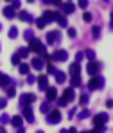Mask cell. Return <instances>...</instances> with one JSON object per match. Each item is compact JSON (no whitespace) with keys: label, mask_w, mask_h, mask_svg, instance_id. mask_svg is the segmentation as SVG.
<instances>
[{"label":"cell","mask_w":113,"mask_h":133,"mask_svg":"<svg viewBox=\"0 0 113 133\" xmlns=\"http://www.w3.org/2000/svg\"><path fill=\"white\" fill-rule=\"evenodd\" d=\"M9 83H11V79H9L5 74H2V72H0V87H2V88H7V87H9Z\"/></svg>","instance_id":"ffe728a7"},{"label":"cell","mask_w":113,"mask_h":133,"mask_svg":"<svg viewBox=\"0 0 113 133\" xmlns=\"http://www.w3.org/2000/svg\"><path fill=\"white\" fill-rule=\"evenodd\" d=\"M9 121H11V117H9L7 113H2V115H0V124H7Z\"/></svg>","instance_id":"4dcf8cb0"},{"label":"cell","mask_w":113,"mask_h":133,"mask_svg":"<svg viewBox=\"0 0 113 133\" xmlns=\"http://www.w3.org/2000/svg\"><path fill=\"white\" fill-rule=\"evenodd\" d=\"M25 76H27V81H25V83H29V85H31V83H34V81H36V77H34L32 74H25Z\"/></svg>","instance_id":"74e56055"},{"label":"cell","mask_w":113,"mask_h":133,"mask_svg":"<svg viewBox=\"0 0 113 133\" xmlns=\"http://www.w3.org/2000/svg\"><path fill=\"white\" fill-rule=\"evenodd\" d=\"M75 115H77V119H79V121H84V119H88V117H90V111L84 108V110H81L79 113H75Z\"/></svg>","instance_id":"603a6c76"},{"label":"cell","mask_w":113,"mask_h":133,"mask_svg":"<svg viewBox=\"0 0 113 133\" xmlns=\"http://www.w3.org/2000/svg\"><path fill=\"white\" fill-rule=\"evenodd\" d=\"M88 99H90L88 94H83V95L79 97V104H81V106H86V104H88Z\"/></svg>","instance_id":"83f0119b"},{"label":"cell","mask_w":113,"mask_h":133,"mask_svg":"<svg viewBox=\"0 0 113 133\" xmlns=\"http://www.w3.org/2000/svg\"><path fill=\"white\" fill-rule=\"evenodd\" d=\"M0 31H2V25H0Z\"/></svg>","instance_id":"816d5d0a"},{"label":"cell","mask_w":113,"mask_h":133,"mask_svg":"<svg viewBox=\"0 0 113 133\" xmlns=\"http://www.w3.org/2000/svg\"><path fill=\"white\" fill-rule=\"evenodd\" d=\"M102 87H104V79L97 77V74L91 76V79L88 81V90H97V88H102Z\"/></svg>","instance_id":"277c9868"},{"label":"cell","mask_w":113,"mask_h":133,"mask_svg":"<svg viewBox=\"0 0 113 133\" xmlns=\"http://www.w3.org/2000/svg\"><path fill=\"white\" fill-rule=\"evenodd\" d=\"M47 72H48V74H54V72H56V66L52 65V63H48V65H47Z\"/></svg>","instance_id":"ab89813d"},{"label":"cell","mask_w":113,"mask_h":133,"mask_svg":"<svg viewBox=\"0 0 113 133\" xmlns=\"http://www.w3.org/2000/svg\"><path fill=\"white\" fill-rule=\"evenodd\" d=\"M11 4H13V7H15V9H18V7L22 5V2H20V0H11Z\"/></svg>","instance_id":"7bdbcfd3"},{"label":"cell","mask_w":113,"mask_h":133,"mask_svg":"<svg viewBox=\"0 0 113 133\" xmlns=\"http://www.w3.org/2000/svg\"><path fill=\"white\" fill-rule=\"evenodd\" d=\"M5 2H11V0H5Z\"/></svg>","instance_id":"f907efd6"},{"label":"cell","mask_w":113,"mask_h":133,"mask_svg":"<svg viewBox=\"0 0 113 133\" xmlns=\"http://www.w3.org/2000/svg\"><path fill=\"white\" fill-rule=\"evenodd\" d=\"M68 72H70V76H79V74H81V66H79V63H72L70 68H68Z\"/></svg>","instance_id":"e0dca14e"},{"label":"cell","mask_w":113,"mask_h":133,"mask_svg":"<svg viewBox=\"0 0 113 133\" xmlns=\"http://www.w3.org/2000/svg\"><path fill=\"white\" fill-rule=\"evenodd\" d=\"M61 119H63V115H61L59 110H48V113H47V121L50 124H59Z\"/></svg>","instance_id":"7a4b0ae2"},{"label":"cell","mask_w":113,"mask_h":133,"mask_svg":"<svg viewBox=\"0 0 113 133\" xmlns=\"http://www.w3.org/2000/svg\"><path fill=\"white\" fill-rule=\"evenodd\" d=\"M36 25H38V29H43V27H45V25H47V22H45V20H43V16L36 20Z\"/></svg>","instance_id":"e575fe53"},{"label":"cell","mask_w":113,"mask_h":133,"mask_svg":"<svg viewBox=\"0 0 113 133\" xmlns=\"http://www.w3.org/2000/svg\"><path fill=\"white\" fill-rule=\"evenodd\" d=\"M7 34H9V38H11V40H15V38L18 36V29H16V27H11Z\"/></svg>","instance_id":"f1b7e54d"},{"label":"cell","mask_w":113,"mask_h":133,"mask_svg":"<svg viewBox=\"0 0 113 133\" xmlns=\"http://www.w3.org/2000/svg\"><path fill=\"white\" fill-rule=\"evenodd\" d=\"M40 110H41V113L45 115V113H48V110H50V104H48V103H41V106H40Z\"/></svg>","instance_id":"1f68e13d"},{"label":"cell","mask_w":113,"mask_h":133,"mask_svg":"<svg viewBox=\"0 0 113 133\" xmlns=\"http://www.w3.org/2000/svg\"><path fill=\"white\" fill-rule=\"evenodd\" d=\"M16 95V88L15 87H7V97H15Z\"/></svg>","instance_id":"836d02e7"},{"label":"cell","mask_w":113,"mask_h":133,"mask_svg":"<svg viewBox=\"0 0 113 133\" xmlns=\"http://www.w3.org/2000/svg\"><path fill=\"white\" fill-rule=\"evenodd\" d=\"M50 59H54V61H67V59H68V52L65 50V49L56 50V52H54V56H52Z\"/></svg>","instance_id":"ba28073f"},{"label":"cell","mask_w":113,"mask_h":133,"mask_svg":"<svg viewBox=\"0 0 113 133\" xmlns=\"http://www.w3.org/2000/svg\"><path fill=\"white\" fill-rule=\"evenodd\" d=\"M68 36H70V38H75V36H77V31L70 27V29H68Z\"/></svg>","instance_id":"60d3db41"},{"label":"cell","mask_w":113,"mask_h":133,"mask_svg":"<svg viewBox=\"0 0 113 133\" xmlns=\"http://www.w3.org/2000/svg\"><path fill=\"white\" fill-rule=\"evenodd\" d=\"M91 18H93V16H91V13H88V11L83 15V20H84V22H91Z\"/></svg>","instance_id":"8d00e7d4"},{"label":"cell","mask_w":113,"mask_h":133,"mask_svg":"<svg viewBox=\"0 0 113 133\" xmlns=\"http://www.w3.org/2000/svg\"><path fill=\"white\" fill-rule=\"evenodd\" d=\"M67 104H68V103L63 99V97H61V99H58V106H59V108H63V106H67Z\"/></svg>","instance_id":"b9f144b4"},{"label":"cell","mask_w":113,"mask_h":133,"mask_svg":"<svg viewBox=\"0 0 113 133\" xmlns=\"http://www.w3.org/2000/svg\"><path fill=\"white\" fill-rule=\"evenodd\" d=\"M29 54H31V52H29V49H27V47H22V49H18V56H20V58H27Z\"/></svg>","instance_id":"484cf974"},{"label":"cell","mask_w":113,"mask_h":133,"mask_svg":"<svg viewBox=\"0 0 113 133\" xmlns=\"http://www.w3.org/2000/svg\"><path fill=\"white\" fill-rule=\"evenodd\" d=\"M106 121H108V113H99V115H95V119H93V126H95V130L97 131H104V124H106Z\"/></svg>","instance_id":"6da1fadb"},{"label":"cell","mask_w":113,"mask_h":133,"mask_svg":"<svg viewBox=\"0 0 113 133\" xmlns=\"http://www.w3.org/2000/svg\"><path fill=\"white\" fill-rule=\"evenodd\" d=\"M36 81H38V87H40V90H45L47 87H48V77H47L45 74H40V76L36 77Z\"/></svg>","instance_id":"8fae6325"},{"label":"cell","mask_w":113,"mask_h":133,"mask_svg":"<svg viewBox=\"0 0 113 133\" xmlns=\"http://www.w3.org/2000/svg\"><path fill=\"white\" fill-rule=\"evenodd\" d=\"M83 58H84V54H83V52H77V56H75V63H79Z\"/></svg>","instance_id":"f6af8a7d"},{"label":"cell","mask_w":113,"mask_h":133,"mask_svg":"<svg viewBox=\"0 0 113 133\" xmlns=\"http://www.w3.org/2000/svg\"><path fill=\"white\" fill-rule=\"evenodd\" d=\"M20 59H22V58H20L18 54H13V56H11V63H13V65H20Z\"/></svg>","instance_id":"d6a6232c"},{"label":"cell","mask_w":113,"mask_h":133,"mask_svg":"<svg viewBox=\"0 0 113 133\" xmlns=\"http://www.w3.org/2000/svg\"><path fill=\"white\" fill-rule=\"evenodd\" d=\"M61 97H63L67 103L74 101V97H75V88H72V87H70V88H67L65 92H63V95H61Z\"/></svg>","instance_id":"7c38bea8"},{"label":"cell","mask_w":113,"mask_h":133,"mask_svg":"<svg viewBox=\"0 0 113 133\" xmlns=\"http://www.w3.org/2000/svg\"><path fill=\"white\" fill-rule=\"evenodd\" d=\"M61 5V9H63V13L65 15H72L74 11H75V5L72 4V2H67V4H59Z\"/></svg>","instance_id":"4fadbf2b"},{"label":"cell","mask_w":113,"mask_h":133,"mask_svg":"<svg viewBox=\"0 0 113 133\" xmlns=\"http://www.w3.org/2000/svg\"><path fill=\"white\" fill-rule=\"evenodd\" d=\"M101 66H102V63H101V61H95V59H93V61H90V63H88L86 72H88L90 76H95V74L99 72V68H101Z\"/></svg>","instance_id":"8992f818"},{"label":"cell","mask_w":113,"mask_h":133,"mask_svg":"<svg viewBox=\"0 0 113 133\" xmlns=\"http://www.w3.org/2000/svg\"><path fill=\"white\" fill-rule=\"evenodd\" d=\"M47 99H48V101H56V99H58V90L56 88H52V87H50V88H48V87H47Z\"/></svg>","instance_id":"9a60e30c"},{"label":"cell","mask_w":113,"mask_h":133,"mask_svg":"<svg viewBox=\"0 0 113 133\" xmlns=\"http://www.w3.org/2000/svg\"><path fill=\"white\" fill-rule=\"evenodd\" d=\"M43 2H45V4H48V0H43Z\"/></svg>","instance_id":"681fc988"},{"label":"cell","mask_w":113,"mask_h":133,"mask_svg":"<svg viewBox=\"0 0 113 133\" xmlns=\"http://www.w3.org/2000/svg\"><path fill=\"white\" fill-rule=\"evenodd\" d=\"M58 15H59V13H54V11H45V13H43V20H45L47 23H48V22H54Z\"/></svg>","instance_id":"2e32d148"},{"label":"cell","mask_w":113,"mask_h":133,"mask_svg":"<svg viewBox=\"0 0 113 133\" xmlns=\"http://www.w3.org/2000/svg\"><path fill=\"white\" fill-rule=\"evenodd\" d=\"M106 2H108V0H106Z\"/></svg>","instance_id":"f5cc1de1"},{"label":"cell","mask_w":113,"mask_h":133,"mask_svg":"<svg viewBox=\"0 0 113 133\" xmlns=\"http://www.w3.org/2000/svg\"><path fill=\"white\" fill-rule=\"evenodd\" d=\"M91 34H93V38L97 40V38L101 36V27H99V25H93V27H91Z\"/></svg>","instance_id":"4316f807"},{"label":"cell","mask_w":113,"mask_h":133,"mask_svg":"<svg viewBox=\"0 0 113 133\" xmlns=\"http://www.w3.org/2000/svg\"><path fill=\"white\" fill-rule=\"evenodd\" d=\"M36 101V95L34 94H22L20 95V106H23V104H32Z\"/></svg>","instance_id":"52a82bcc"},{"label":"cell","mask_w":113,"mask_h":133,"mask_svg":"<svg viewBox=\"0 0 113 133\" xmlns=\"http://www.w3.org/2000/svg\"><path fill=\"white\" fill-rule=\"evenodd\" d=\"M22 108H23V111H22L23 119H25L27 122H34V113H32V108H31V104H23Z\"/></svg>","instance_id":"5b68a950"},{"label":"cell","mask_w":113,"mask_h":133,"mask_svg":"<svg viewBox=\"0 0 113 133\" xmlns=\"http://www.w3.org/2000/svg\"><path fill=\"white\" fill-rule=\"evenodd\" d=\"M77 5H79L81 9H86V7H88V0H77Z\"/></svg>","instance_id":"d590c367"},{"label":"cell","mask_w":113,"mask_h":133,"mask_svg":"<svg viewBox=\"0 0 113 133\" xmlns=\"http://www.w3.org/2000/svg\"><path fill=\"white\" fill-rule=\"evenodd\" d=\"M75 113H77V110H75V108H72L70 113H68V119H74V115H75Z\"/></svg>","instance_id":"bcb514c9"},{"label":"cell","mask_w":113,"mask_h":133,"mask_svg":"<svg viewBox=\"0 0 113 133\" xmlns=\"http://www.w3.org/2000/svg\"><path fill=\"white\" fill-rule=\"evenodd\" d=\"M54 77H56L58 83H65V81H67V74L61 72V70H56V72H54Z\"/></svg>","instance_id":"ac0fdd59"},{"label":"cell","mask_w":113,"mask_h":133,"mask_svg":"<svg viewBox=\"0 0 113 133\" xmlns=\"http://www.w3.org/2000/svg\"><path fill=\"white\" fill-rule=\"evenodd\" d=\"M5 106H7V99L5 97H0V110H4Z\"/></svg>","instance_id":"f35d334b"},{"label":"cell","mask_w":113,"mask_h":133,"mask_svg":"<svg viewBox=\"0 0 113 133\" xmlns=\"http://www.w3.org/2000/svg\"><path fill=\"white\" fill-rule=\"evenodd\" d=\"M83 54H84L90 61H93V59H95V50H91V49H88V50H86V52H83Z\"/></svg>","instance_id":"f546056e"},{"label":"cell","mask_w":113,"mask_h":133,"mask_svg":"<svg viewBox=\"0 0 113 133\" xmlns=\"http://www.w3.org/2000/svg\"><path fill=\"white\" fill-rule=\"evenodd\" d=\"M2 13H4V16H5L7 20H13V18L16 16V11H15L13 5H5V7L2 9Z\"/></svg>","instance_id":"30bf717a"},{"label":"cell","mask_w":113,"mask_h":133,"mask_svg":"<svg viewBox=\"0 0 113 133\" xmlns=\"http://www.w3.org/2000/svg\"><path fill=\"white\" fill-rule=\"evenodd\" d=\"M70 85H72V88H79V87L83 85V83H81V74H79V76H72V83H70Z\"/></svg>","instance_id":"7402d4cb"},{"label":"cell","mask_w":113,"mask_h":133,"mask_svg":"<svg viewBox=\"0 0 113 133\" xmlns=\"http://www.w3.org/2000/svg\"><path fill=\"white\" fill-rule=\"evenodd\" d=\"M18 70H20V74H23V76H25V74H29L31 66L27 65V63H20V65H18Z\"/></svg>","instance_id":"cb8c5ba5"},{"label":"cell","mask_w":113,"mask_h":133,"mask_svg":"<svg viewBox=\"0 0 113 133\" xmlns=\"http://www.w3.org/2000/svg\"><path fill=\"white\" fill-rule=\"evenodd\" d=\"M48 4H61V0H48Z\"/></svg>","instance_id":"7dc6e473"},{"label":"cell","mask_w":113,"mask_h":133,"mask_svg":"<svg viewBox=\"0 0 113 133\" xmlns=\"http://www.w3.org/2000/svg\"><path fill=\"white\" fill-rule=\"evenodd\" d=\"M56 22L59 23V27H67V18H65V16H61V15H58V16H56Z\"/></svg>","instance_id":"d4e9b609"},{"label":"cell","mask_w":113,"mask_h":133,"mask_svg":"<svg viewBox=\"0 0 113 133\" xmlns=\"http://www.w3.org/2000/svg\"><path fill=\"white\" fill-rule=\"evenodd\" d=\"M32 66L36 70H41L43 68V58H32Z\"/></svg>","instance_id":"44dd1931"},{"label":"cell","mask_w":113,"mask_h":133,"mask_svg":"<svg viewBox=\"0 0 113 133\" xmlns=\"http://www.w3.org/2000/svg\"><path fill=\"white\" fill-rule=\"evenodd\" d=\"M5 131V128H4V126H0V133H4Z\"/></svg>","instance_id":"c3c4849f"},{"label":"cell","mask_w":113,"mask_h":133,"mask_svg":"<svg viewBox=\"0 0 113 133\" xmlns=\"http://www.w3.org/2000/svg\"><path fill=\"white\" fill-rule=\"evenodd\" d=\"M18 18H20L22 22H29V23L34 20V16H32L31 13H27V11H18Z\"/></svg>","instance_id":"5bb4252c"},{"label":"cell","mask_w":113,"mask_h":133,"mask_svg":"<svg viewBox=\"0 0 113 133\" xmlns=\"http://www.w3.org/2000/svg\"><path fill=\"white\" fill-rule=\"evenodd\" d=\"M23 36H25V40H31V38H32V31H25Z\"/></svg>","instance_id":"ee69618b"},{"label":"cell","mask_w":113,"mask_h":133,"mask_svg":"<svg viewBox=\"0 0 113 133\" xmlns=\"http://www.w3.org/2000/svg\"><path fill=\"white\" fill-rule=\"evenodd\" d=\"M59 38H61V32H59V31H50V32H47V43L48 45L56 43Z\"/></svg>","instance_id":"9c48e42d"},{"label":"cell","mask_w":113,"mask_h":133,"mask_svg":"<svg viewBox=\"0 0 113 133\" xmlns=\"http://www.w3.org/2000/svg\"><path fill=\"white\" fill-rule=\"evenodd\" d=\"M15 128H18V126H22V122H23V117L22 115H15V117H11V121H9Z\"/></svg>","instance_id":"d6986e66"},{"label":"cell","mask_w":113,"mask_h":133,"mask_svg":"<svg viewBox=\"0 0 113 133\" xmlns=\"http://www.w3.org/2000/svg\"><path fill=\"white\" fill-rule=\"evenodd\" d=\"M27 49H29V52H41V50L45 49V45L41 43L40 40H36V38H31V40H29V47H27Z\"/></svg>","instance_id":"3957f363"}]
</instances>
